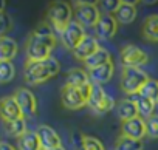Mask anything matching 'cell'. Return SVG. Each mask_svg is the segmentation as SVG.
Wrapping results in <instances>:
<instances>
[{"instance_id":"7402d4cb","label":"cell","mask_w":158,"mask_h":150,"mask_svg":"<svg viewBox=\"0 0 158 150\" xmlns=\"http://www.w3.org/2000/svg\"><path fill=\"white\" fill-rule=\"evenodd\" d=\"M143 37L149 42H158V14H150L144 19Z\"/></svg>"},{"instance_id":"30bf717a","label":"cell","mask_w":158,"mask_h":150,"mask_svg":"<svg viewBox=\"0 0 158 150\" xmlns=\"http://www.w3.org/2000/svg\"><path fill=\"white\" fill-rule=\"evenodd\" d=\"M13 96L17 101L23 116H28V118L36 116V113H37V101H36V96L33 95L31 90H28L25 87H20V88H17L14 91Z\"/></svg>"},{"instance_id":"9a60e30c","label":"cell","mask_w":158,"mask_h":150,"mask_svg":"<svg viewBox=\"0 0 158 150\" xmlns=\"http://www.w3.org/2000/svg\"><path fill=\"white\" fill-rule=\"evenodd\" d=\"M36 133L39 136L42 150H50V148H56V147H60L62 145L60 136L50 125H39V128L36 130Z\"/></svg>"},{"instance_id":"8992f818","label":"cell","mask_w":158,"mask_h":150,"mask_svg":"<svg viewBox=\"0 0 158 150\" xmlns=\"http://www.w3.org/2000/svg\"><path fill=\"white\" fill-rule=\"evenodd\" d=\"M87 107L96 113V115H104L107 111H110L113 107H116L115 101L101 88V85H96L93 84L92 87V95L89 98V102H87Z\"/></svg>"},{"instance_id":"ffe728a7","label":"cell","mask_w":158,"mask_h":150,"mask_svg":"<svg viewBox=\"0 0 158 150\" xmlns=\"http://www.w3.org/2000/svg\"><path fill=\"white\" fill-rule=\"evenodd\" d=\"M130 99L133 101V104H135V107H136V110H138V113L143 119L153 116V110H155L156 102H153V101H150V99H147L141 95H133Z\"/></svg>"},{"instance_id":"44dd1931","label":"cell","mask_w":158,"mask_h":150,"mask_svg":"<svg viewBox=\"0 0 158 150\" xmlns=\"http://www.w3.org/2000/svg\"><path fill=\"white\" fill-rule=\"evenodd\" d=\"M115 108H116V113H118L121 122L139 116V113H138V110H136V107H135V104H133L132 99H121V101L116 104Z\"/></svg>"},{"instance_id":"5bb4252c","label":"cell","mask_w":158,"mask_h":150,"mask_svg":"<svg viewBox=\"0 0 158 150\" xmlns=\"http://www.w3.org/2000/svg\"><path fill=\"white\" fill-rule=\"evenodd\" d=\"M99 48H101V47H99V42H98L96 37H93V36H85V37L82 39V42L79 43L71 53H73V57H74V59L85 62V60H87L90 56H93Z\"/></svg>"},{"instance_id":"ba28073f","label":"cell","mask_w":158,"mask_h":150,"mask_svg":"<svg viewBox=\"0 0 158 150\" xmlns=\"http://www.w3.org/2000/svg\"><path fill=\"white\" fill-rule=\"evenodd\" d=\"M60 42H62V45L67 48V50H70V51H73L79 43L82 42V39L87 36L85 33H84V28L79 25L77 22H70L60 33Z\"/></svg>"},{"instance_id":"d6986e66","label":"cell","mask_w":158,"mask_h":150,"mask_svg":"<svg viewBox=\"0 0 158 150\" xmlns=\"http://www.w3.org/2000/svg\"><path fill=\"white\" fill-rule=\"evenodd\" d=\"M135 17H136V5L132 2H123L118 11L115 13V19L118 20V23H123V25L132 23Z\"/></svg>"},{"instance_id":"e0dca14e","label":"cell","mask_w":158,"mask_h":150,"mask_svg":"<svg viewBox=\"0 0 158 150\" xmlns=\"http://www.w3.org/2000/svg\"><path fill=\"white\" fill-rule=\"evenodd\" d=\"M90 84V76L89 73L82 68H71L67 73L65 78V85L74 87V88H82L84 85Z\"/></svg>"},{"instance_id":"4fadbf2b","label":"cell","mask_w":158,"mask_h":150,"mask_svg":"<svg viewBox=\"0 0 158 150\" xmlns=\"http://www.w3.org/2000/svg\"><path fill=\"white\" fill-rule=\"evenodd\" d=\"M95 30H96V36H98L99 39L109 40V39H112V37L116 34V31H118V20L115 19L113 14L104 13V14L101 16L98 25L95 26Z\"/></svg>"},{"instance_id":"4316f807","label":"cell","mask_w":158,"mask_h":150,"mask_svg":"<svg viewBox=\"0 0 158 150\" xmlns=\"http://www.w3.org/2000/svg\"><path fill=\"white\" fill-rule=\"evenodd\" d=\"M138 95H141V96H144V98H147V99L156 102V99H158V81L149 79V81L143 85V88H141V91H139Z\"/></svg>"},{"instance_id":"836d02e7","label":"cell","mask_w":158,"mask_h":150,"mask_svg":"<svg viewBox=\"0 0 158 150\" xmlns=\"http://www.w3.org/2000/svg\"><path fill=\"white\" fill-rule=\"evenodd\" d=\"M5 6H6V2L5 0H0V13L5 11Z\"/></svg>"},{"instance_id":"4dcf8cb0","label":"cell","mask_w":158,"mask_h":150,"mask_svg":"<svg viewBox=\"0 0 158 150\" xmlns=\"http://www.w3.org/2000/svg\"><path fill=\"white\" fill-rule=\"evenodd\" d=\"M13 28V20L11 17L3 11L0 13V37L6 36V33H10V30Z\"/></svg>"},{"instance_id":"277c9868","label":"cell","mask_w":158,"mask_h":150,"mask_svg":"<svg viewBox=\"0 0 158 150\" xmlns=\"http://www.w3.org/2000/svg\"><path fill=\"white\" fill-rule=\"evenodd\" d=\"M71 17H73V8H71V5L68 2L57 0V2H53L48 6L47 19L56 28L57 33H60L70 22H73Z\"/></svg>"},{"instance_id":"52a82bcc","label":"cell","mask_w":158,"mask_h":150,"mask_svg":"<svg viewBox=\"0 0 158 150\" xmlns=\"http://www.w3.org/2000/svg\"><path fill=\"white\" fill-rule=\"evenodd\" d=\"M121 65L123 68H141L149 62V54L136 45H126L121 50Z\"/></svg>"},{"instance_id":"7a4b0ae2","label":"cell","mask_w":158,"mask_h":150,"mask_svg":"<svg viewBox=\"0 0 158 150\" xmlns=\"http://www.w3.org/2000/svg\"><path fill=\"white\" fill-rule=\"evenodd\" d=\"M59 70L60 65L54 57H48L45 60H37V62L27 60L23 68V78L30 85H39L54 78L59 73Z\"/></svg>"},{"instance_id":"d6a6232c","label":"cell","mask_w":158,"mask_h":150,"mask_svg":"<svg viewBox=\"0 0 158 150\" xmlns=\"http://www.w3.org/2000/svg\"><path fill=\"white\" fill-rule=\"evenodd\" d=\"M0 150H16L11 144L5 142V141H0Z\"/></svg>"},{"instance_id":"603a6c76","label":"cell","mask_w":158,"mask_h":150,"mask_svg":"<svg viewBox=\"0 0 158 150\" xmlns=\"http://www.w3.org/2000/svg\"><path fill=\"white\" fill-rule=\"evenodd\" d=\"M17 150H42L37 133L36 132H25L17 139Z\"/></svg>"},{"instance_id":"2e32d148","label":"cell","mask_w":158,"mask_h":150,"mask_svg":"<svg viewBox=\"0 0 158 150\" xmlns=\"http://www.w3.org/2000/svg\"><path fill=\"white\" fill-rule=\"evenodd\" d=\"M113 71H115L113 62H109L106 65H101V67H96L93 70H89L90 82L96 84V85H102V84L109 82L113 78Z\"/></svg>"},{"instance_id":"3957f363","label":"cell","mask_w":158,"mask_h":150,"mask_svg":"<svg viewBox=\"0 0 158 150\" xmlns=\"http://www.w3.org/2000/svg\"><path fill=\"white\" fill-rule=\"evenodd\" d=\"M73 14H74V22H77L82 28L96 26L102 16L99 5L93 2H74Z\"/></svg>"},{"instance_id":"484cf974","label":"cell","mask_w":158,"mask_h":150,"mask_svg":"<svg viewBox=\"0 0 158 150\" xmlns=\"http://www.w3.org/2000/svg\"><path fill=\"white\" fill-rule=\"evenodd\" d=\"M115 150H144L143 141H136L127 136H119L115 144Z\"/></svg>"},{"instance_id":"1f68e13d","label":"cell","mask_w":158,"mask_h":150,"mask_svg":"<svg viewBox=\"0 0 158 150\" xmlns=\"http://www.w3.org/2000/svg\"><path fill=\"white\" fill-rule=\"evenodd\" d=\"M121 0H104V2H101L99 5L106 10L107 14H115L118 11V8L121 6Z\"/></svg>"},{"instance_id":"8fae6325","label":"cell","mask_w":158,"mask_h":150,"mask_svg":"<svg viewBox=\"0 0 158 150\" xmlns=\"http://www.w3.org/2000/svg\"><path fill=\"white\" fill-rule=\"evenodd\" d=\"M121 135L127 136V138H132V139H136V141H143L147 136L146 119L138 116V118H133V119L121 122Z\"/></svg>"},{"instance_id":"7c38bea8","label":"cell","mask_w":158,"mask_h":150,"mask_svg":"<svg viewBox=\"0 0 158 150\" xmlns=\"http://www.w3.org/2000/svg\"><path fill=\"white\" fill-rule=\"evenodd\" d=\"M20 118H25V116L17 101L14 99V96H5L0 99V119H2V122L20 119Z\"/></svg>"},{"instance_id":"9c48e42d","label":"cell","mask_w":158,"mask_h":150,"mask_svg":"<svg viewBox=\"0 0 158 150\" xmlns=\"http://www.w3.org/2000/svg\"><path fill=\"white\" fill-rule=\"evenodd\" d=\"M60 99H62V105L68 110H79L87 105V99L81 88H74L65 84L60 88Z\"/></svg>"},{"instance_id":"5b68a950","label":"cell","mask_w":158,"mask_h":150,"mask_svg":"<svg viewBox=\"0 0 158 150\" xmlns=\"http://www.w3.org/2000/svg\"><path fill=\"white\" fill-rule=\"evenodd\" d=\"M149 76L141 68H123L121 71V90L130 96L138 95Z\"/></svg>"},{"instance_id":"d590c367","label":"cell","mask_w":158,"mask_h":150,"mask_svg":"<svg viewBox=\"0 0 158 150\" xmlns=\"http://www.w3.org/2000/svg\"><path fill=\"white\" fill-rule=\"evenodd\" d=\"M156 104H158V99H156Z\"/></svg>"},{"instance_id":"e575fe53","label":"cell","mask_w":158,"mask_h":150,"mask_svg":"<svg viewBox=\"0 0 158 150\" xmlns=\"http://www.w3.org/2000/svg\"><path fill=\"white\" fill-rule=\"evenodd\" d=\"M50 150H65V148H64V147L60 145V147H56V148H50Z\"/></svg>"},{"instance_id":"f1b7e54d","label":"cell","mask_w":158,"mask_h":150,"mask_svg":"<svg viewBox=\"0 0 158 150\" xmlns=\"http://www.w3.org/2000/svg\"><path fill=\"white\" fill-rule=\"evenodd\" d=\"M79 150H106L104 144L93 136H82L81 138V144H79Z\"/></svg>"},{"instance_id":"6da1fadb","label":"cell","mask_w":158,"mask_h":150,"mask_svg":"<svg viewBox=\"0 0 158 150\" xmlns=\"http://www.w3.org/2000/svg\"><path fill=\"white\" fill-rule=\"evenodd\" d=\"M56 45H57V37L51 31V26L48 25V22H42L27 39L25 43L27 60L37 62L51 57V51L54 50Z\"/></svg>"},{"instance_id":"f546056e","label":"cell","mask_w":158,"mask_h":150,"mask_svg":"<svg viewBox=\"0 0 158 150\" xmlns=\"http://www.w3.org/2000/svg\"><path fill=\"white\" fill-rule=\"evenodd\" d=\"M146 132H147V138L158 139V115H153L146 119Z\"/></svg>"},{"instance_id":"d4e9b609","label":"cell","mask_w":158,"mask_h":150,"mask_svg":"<svg viewBox=\"0 0 158 150\" xmlns=\"http://www.w3.org/2000/svg\"><path fill=\"white\" fill-rule=\"evenodd\" d=\"M109 62H112V54H110L107 50L99 48V50H98L93 56H90L84 63H85V67H87L89 70H93V68L101 67V65H106V63H109Z\"/></svg>"},{"instance_id":"ac0fdd59","label":"cell","mask_w":158,"mask_h":150,"mask_svg":"<svg viewBox=\"0 0 158 150\" xmlns=\"http://www.w3.org/2000/svg\"><path fill=\"white\" fill-rule=\"evenodd\" d=\"M19 53L17 42L8 36L0 37V62H11Z\"/></svg>"},{"instance_id":"83f0119b","label":"cell","mask_w":158,"mask_h":150,"mask_svg":"<svg viewBox=\"0 0 158 150\" xmlns=\"http://www.w3.org/2000/svg\"><path fill=\"white\" fill-rule=\"evenodd\" d=\"M16 76V68L13 62H0V84H8Z\"/></svg>"},{"instance_id":"cb8c5ba5","label":"cell","mask_w":158,"mask_h":150,"mask_svg":"<svg viewBox=\"0 0 158 150\" xmlns=\"http://www.w3.org/2000/svg\"><path fill=\"white\" fill-rule=\"evenodd\" d=\"M2 125H3L6 135H10V136H13V138H17V139H19L25 132H28V130H27L25 118L14 119V121H5V122H2Z\"/></svg>"}]
</instances>
